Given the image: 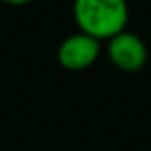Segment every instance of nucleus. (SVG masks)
<instances>
[{
    "label": "nucleus",
    "mask_w": 151,
    "mask_h": 151,
    "mask_svg": "<svg viewBox=\"0 0 151 151\" xmlns=\"http://www.w3.org/2000/svg\"><path fill=\"white\" fill-rule=\"evenodd\" d=\"M73 20L78 32L101 43L126 30L130 7L126 0H73Z\"/></svg>",
    "instance_id": "obj_1"
},
{
    "label": "nucleus",
    "mask_w": 151,
    "mask_h": 151,
    "mask_svg": "<svg viewBox=\"0 0 151 151\" xmlns=\"http://www.w3.org/2000/svg\"><path fill=\"white\" fill-rule=\"evenodd\" d=\"M0 2H4V4H7V6H13V7H22V6L30 4L32 0H0Z\"/></svg>",
    "instance_id": "obj_4"
},
{
    "label": "nucleus",
    "mask_w": 151,
    "mask_h": 151,
    "mask_svg": "<svg viewBox=\"0 0 151 151\" xmlns=\"http://www.w3.org/2000/svg\"><path fill=\"white\" fill-rule=\"evenodd\" d=\"M100 53L101 45L98 39L84 32H75L59 45L57 60L68 71H84L98 60Z\"/></svg>",
    "instance_id": "obj_3"
},
{
    "label": "nucleus",
    "mask_w": 151,
    "mask_h": 151,
    "mask_svg": "<svg viewBox=\"0 0 151 151\" xmlns=\"http://www.w3.org/2000/svg\"><path fill=\"white\" fill-rule=\"evenodd\" d=\"M107 57L117 69L135 73L147 62V46L135 32L123 30L107 41Z\"/></svg>",
    "instance_id": "obj_2"
},
{
    "label": "nucleus",
    "mask_w": 151,
    "mask_h": 151,
    "mask_svg": "<svg viewBox=\"0 0 151 151\" xmlns=\"http://www.w3.org/2000/svg\"><path fill=\"white\" fill-rule=\"evenodd\" d=\"M0 41H2V37H0Z\"/></svg>",
    "instance_id": "obj_5"
}]
</instances>
